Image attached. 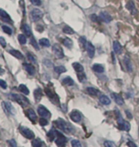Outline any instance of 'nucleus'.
<instances>
[{
    "mask_svg": "<svg viewBox=\"0 0 139 147\" xmlns=\"http://www.w3.org/2000/svg\"><path fill=\"white\" fill-rule=\"evenodd\" d=\"M99 18H100L102 21H103L104 22H106V23H109L110 21L112 20V18L110 17V14H108L107 12H100V14H99Z\"/></svg>",
    "mask_w": 139,
    "mask_h": 147,
    "instance_id": "obj_11",
    "label": "nucleus"
},
{
    "mask_svg": "<svg viewBox=\"0 0 139 147\" xmlns=\"http://www.w3.org/2000/svg\"><path fill=\"white\" fill-rule=\"evenodd\" d=\"M72 66H73L74 69H75L77 72L84 71V67H83L80 63H74L72 64Z\"/></svg>",
    "mask_w": 139,
    "mask_h": 147,
    "instance_id": "obj_30",
    "label": "nucleus"
},
{
    "mask_svg": "<svg viewBox=\"0 0 139 147\" xmlns=\"http://www.w3.org/2000/svg\"><path fill=\"white\" fill-rule=\"evenodd\" d=\"M138 1H139V0H138Z\"/></svg>",
    "mask_w": 139,
    "mask_h": 147,
    "instance_id": "obj_52",
    "label": "nucleus"
},
{
    "mask_svg": "<svg viewBox=\"0 0 139 147\" xmlns=\"http://www.w3.org/2000/svg\"><path fill=\"white\" fill-rule=\"evenodd\" d=\"M24 67H25V71L29 73V75H31V76H33L34 74L35 73V67L32 66V65L28 64V63H24Z\"/></svg>",
    "mask_w": 139,
    "mask_h": 147,
    "instance_id": "obj_17",
    "label": "nucleus"
},
{
    "mask_svg": "<svg viewBox=\"0 0 139 147\" xmlns=\"http://www.w3.org/2000/svg\"><path fill=\"white\" fill-rule=\"evenodd\" d=\"M38 113L40 115L42 118H49L51 117V113L49 112L48 109H47L43 105H39L38 108Z\"/></svg>",
    "mask_w": 139,
    "mask_h": 147,
    "instance_id": "obj_6",
    "label": "nucleus"
},
{
    "mask_svg": "<svg viewBox=\"0 0 139 147\" xmlns=\"http://www.w3.org/2000/svg\"><path fill=\"white\" fill-rule=\"evenodd\" d=\"M39 45L41 46H43V47H48L50 45V41L46 38H43L39 40Z\"/></svg>",
    "mask_w": 139,
    "mask_h": 147,
    "instance_id": "obj_34",
    "label": "nucleus"
},
{
    "mask_svg": "<svg viewBox=\"0 0 139 147\" xmlns=\"http://www.w3.org/2000/svg\"><path fill=\"white\" fill-rule=\"evenodd\" d=\"M87 40L84 36H81L80 37L79 39V44H80V46L82 50H84L86 49V46H87Z\"/></svg>",
    "mask_w": 139,
    "mask_h": 147,
    "instance_id": "obj_19",
    "label": "nucleus"
},
{
    "mask_svg": "<svg viewBox=\"0 0 139 147\" xmlns=\"http://www.w3.org/2000/svg\"><path fill=\"white\" fill-rule=\"evenodd\" d=\"M110 95H111V98L115 100V102H116L117 105H123L124 104V101L123 98H122L120 94H116V93H111Z\"/></svg>",
    "mask_w": 139,
    "mask_h": 147,
    "instance_id": "obj_13",
    "label": "nucleus"
},
{
    "mask_svg": "<svg viewBox=\"0 0 139 147\" xmlns=\"http://www.w3.org/2000/svg\"><path fill=\"white\" fill-rule=\"evenodd\" d=\"M30 2L32 4H34L35 6H39L41 4L40 0H30Z\"/></svg>",
    "mask_w": 139,
    "mask_h": 147,
    "instance_id": "obj_47",
    "label": "nucleus"
},
{
    "mask_svg": "<svg viewBox=\"0 0 139 147\" xmlns=\"http://www.w3.org/2000/svg\"><path fill=\"white\" fill-rule=\"evenodd\" d=\"M71 146H72V147H81V144L77 140H73L71 141Z\"/></svg>",
    "mask_w": 139,
    "mask_h": 147,
    "instance_id": "obj_41",
    "label": "nucleus"
},
{
    "mask_svg": "<svg viewBox=\"0 0 139 147\" xmlns=\"http://www.w3.org/2000/svg\"><path fill=\"white\" fill-rule=\"evenodd\" d=\"M86 49H87L88 54V57L93 59L94 57V54H95V47L93 45V44L91 42H88L87 46H86Z\"/></svg>",
    "mask_w": 139,
    "mask_h": 147,
    "instance_id": "obj_10",
    "label": "nucleus"
},
{
    "mask_svg": "<svg viewBox=\"0 0 139 147\" xmlns=\"http://www.w3.org/2000/svg\"><path fill=\"white\" fill-rule=\"evenodd\" d=\"M18 40L20 42V44L25 45L26 43V37L24 35H18Z\"/></svg>",
    "mask_w": 139,
    "mask_h": 147,
    "instance_id": "obj_38",
    "label": "nucleus"
},
{
    "mask_svg": "<svg viewBox=\"0 0 139 147\" xmlns=\"http://www.w3.org/2000/svg\"><path fill=\"white\" fill-rule=\"evenodd\" d=\"M70 117L72 121H74L76 123H80L82 119V116L81 114H80V113L79 112V111H77V110H74V111H72V112L70 113Z\"/></svg>",
    "mask_w": 139,
    "mask_h": 147,
    "instance_id": "obj_9",
    "label": "nucleus"
},
{
    "mask_svg": "<svg viewBox=\"0 0 139 147\" xmlns=\"http://www.w3.org/2000/svg\"><path fill=\"white\" fill-rule=\"evenodd\" d=\"M32 146L33 147H43V143L39 139H35L32 141Z\"/></svg>",
    "mask_w": 139,
    "mask_h": 147,
    "instance_id": "obj_37",
    "label": "nucleus"
},
{
    "mask_svg": "<svg viewBox=\"0 0 139 147\" xmlns=\"http://www.w3.org/2000/svg\"><path fill=\"white\" fill-rule=\"evenodd\" d=\"M63 45L65 46H66L68 49H70L73 46V41L70 39H69V38H65L63 40Z\"/></svg>",
    "mask_w": 139,
    "mask_h": 147,
    "instance_id": "obj_31",
    "label": "nucleus"
},
{
    "mask_svg": "<svg viewBox=\"0 0 139 147\" xmlns=\"http://www.w3.org/2000/svg\"><path fill=\"white\" fill-rule=\"evenodd\" d=\"M86 90H87L88 94H89L90 95H93V96H96V95L100 94V91H99L98 90L94 88V87H88L86 89Z\"/></svg>",
    "mask_w": 139,
    "mask_h": 147,
    "instance_id": "obj_25",
    "label": "nucleus"
},
{
    "mask_svg": "<svg viewBox=\"0 0 139 147\" xmlns=\"http://www.w3.org/2000/svg\"><path fill=\"white\" fill-rule=\"evenodd\" d=\"M91 18H92V20H93V21H94V22H96V21H97V19H98L97 16H96L95 14H93V16H91Z\"/></svg>",
    "mask_w": 139,
    "mask_h": 147,
    "instance_id": "obj_51",
    "label": "nucleus"
},
{
    "mask_svg": "<svg viewBox=\"0 0 139 147\" xmlns=\"http://www.w3.org/2000/svg\"><path fill=\"white\" fill-rule=\"evenodd\" d=\"M124 64H125V67H126V68H127L128 71H132V63H131V61H130V59H129V57L126 55L125 57H124Z\"/></svg>",
    "mask_w": 139,
    "mask_h": 147,
    "instance_id": "obj_20",
    "label": "nucleus"
},
{
    "mask_svg": "<svg viewBox=\"0 0 139 147\" xmlns=\"http://www.w3.org/2000/svg\"><path fill=\"white\" fill-rule=\"evenodd\" d=\"M27 56H28V59H29V60H31V62H33V63H36V61H35L36 59H35V57H34L31 53H27Z\"/></svg>",
    "mask_w": 139,
    "mask_h": 147,
    "instance_id": "obj_48",
    "label": "nucleus"
},
{
    "mask_svg": "<svg viewBox=\"0 0 139 147\" xmlns=\"http://www.w3.org/2000/svg\"><path fill=\"white\" fill-rule=\"evenodd\" d=\"M54 71L57 73L61 74V73H63L65 71H66V69L65 68V67H63V66H57V67H54Z\"/></svg>",
    "mask_w": 139,
    "mask_h": 147,
    "instance_id": "obj_36",
    "label": "nucleus"
},
{
    "mask_svg": "<svg viewBox=\"0 0 139 147\" xmlns=\"http://www.w3.org/2000/svg\"><path fill=\"white\" fill-rule=\"evenodd\" d=\"M126 115H127L128 118H130V119H131V118H133V116H132V114L130 113V112H129L128 110H127V111H126Z\"/></svg>",
    "mask_w": 139,
    "mask_h": 147,
    "instance_id": "obj_50",
    "label": "nucleus"
},
{
    "mask_svg": "<svg viewBox=\"0 0 139 147\" xmlns=\"http://www.w3.org/2000/svg\"><path fill=\"white\" fill-rule=\"evenodd\" d=\"M77 77H78L79 81L82 83L85 82L87 81V77H86V75H85V73H84V71L78 72V73H77Z\"/></svg>",
    "mask_w": 139,
    "mask_h": 147,
    "instance_id": "obj_28",
    "label": "nucleus"
},
{
    "mask_svg": "<svg viewBox=\"0 0 139 147\" xmlns=\"http://www.w3.org/2000/svg\"><path fill=\"white\" fill-rule=\"evenodd\" d=\"M26 115L29 118V120L34 122V123L37 120V115L34 111V109H29L26 110Z\"/></svg>",
    "mask_w": 139,
    "mask_h": 147,
    "instance_id": "obj_14",
    "label": "nucleus"
},
{
    "mask_svg": "<svg viewBox=\"0 0 139 147\" xmlns=\"http://www.w3.org/2000/svg\"><path fill=\"white\" fill-rule=\"evenodd\" d=\"M53 124L59 128L60 130L63 131L64 132L66 133H72L74 131V129L72 127V126L70 123H68L67 122H65L62 118H58L57 120L54 121Z\"/></svg>",
    "mask_w": 139,
    "mask_h": 147,
    "instance_id": "obj_1",
    "label": "nucleus"
},
{
    "mask_svg": "<svg viewBox=\"0 0 139 147\" xmlns=\"http://www.w3.org/2000/svg\"><path fill=\"white\" fill-rule=\"evenodd\" d=\"M0 86L3 89H6L7 86L6 82L4 80H3V79H0Z\"/></svg>",
    "mask_w": 139,
    "mask_h": 147,
    "instance_id": "obj_45",
    "label": "nucleus"
},
{
    "mask_svg": "<svg viewBox=\"0 0 139 147\" xmlns=\"http://www.w3.org/2000/svg\"><path fill=\"white\" fill-rule=\"evenodd\" d=\"M47 123L48 122H47V120L46 118H42L39 119V124H40L41 126H46Z\"/></svg>",
    "mask_w": 139,
    "mask_h": 147,
    "instance_id": "obj_43",
    "label": "nucleus"
},
{
    "mask_svg": "<svg viewBox=\"0 0 139 147\" xmlns=\"http://www.w3.org/2000/svg\"><path fill=\"white\" fill-rule=\"evenodd\" d=\"M3 30L5 33H7V35H12V29H11V27H9V26H3Z\"/></svg>",
    "mask_w": 139,
    "mask_h": 147,
    "instance_id": "obj_40",
    "label": "nucleus"
},
{
    "mask_svg": "<svg viewBox=\"0 0 139 147\" xmlns=\"http://www.w3.org/2000/svg\"><path fill=\"white\" fill-rule=\"evenodd\" d=\"M127 146L128 147H138L133 141H128L127 143Z\"/></svg>",
    "mask_w": 139,
    "mask_h": 147,
    "instance_id": "obj_49",
    "label": "nucleus"
},
{
    "mask_svg": "<svg viewBox=\"0 0 139 147\" xmlns=\"http://www.w3.org/2000/svg\"><path fill=\"white\" fill-rule=\"evenodd\" d=\"M7 142H8L10 147H17V142H16V141H15L14 139H11L10 141H8Z\"/></svg>",
    "mask_w": 139,
    "mask_h": 147,
    "instance_id": "obj_42",
    "label": "nucleus"
},
{
    "mask_svg": "<svg viewBox=\"0 0 139 147\" xmlns=\"http://www.w3.org/2000/svg\"><path fill=\"white\" fill-rule=\"evenodd\" d=\"M10 97L12 98V100L16 101L17 103H18L19 105H21L22 107H25V106L29 105V101L28 100V99L24 97L23 95H21V94H10Z\"/></svg>",
    "mask_w": 139,
    "mask_h": 147,
    "instance_id": "obj_2",
    "label": "nucleus"
},
{
    "mask_svg": "<svg viewBox=\"0 0 139 147\" xmlns=\"http://www.w3.org/2000/svg\"><path fill=\"white\" fill-rule=\"evenodd\" d=\"M43 12L38 8H35L31 12V18L34 22H37V21L40 20L41 18H43Z\"/></svg>",
    "mask_w": 139,
    "mask_h": 147,
    "instance_id": "obj_7",
    "label": "nucleus"
},
{
    "mask_svg": "<svg viewBox=\"0 0 139 147\" xmlns=\"http://www.w3.org/2000/svg\"><path fill=\"white\" fill-rule=\"evenodd\" d=\"M63 32L65 34H67V35H73L75 33L74 30L72 29L71 27H70L69 26H65L63 27Z\"/></svg>",
    "mask_w": 139,
    "mask_h": 147,
    "instance_id": "obj_32",
    "label": "nucleus"
},
{
    "mask_svg": "<svg viewBox=\"0 0 139 147\" xmlns=\"http://www.w3.org/2000/svg\"><path fill=\"white\" fill-rule=\"evenodd\" d=\"M118 127L120 130H124V131H129L130 130V124L128 122H126V121H124L122 122L121 123H119V126Z\"/></svg>",
    "mask_w": 139,
    "mask_h": 147,
    "instance_id": "obj_18",
    "label": "nucleus"
},
{
    "mask_svg": "<svg viewBox=\"0 0 139 147\" xmlns=\"http://www.w3.org/2000/svg\"><path fill=\"white\" fill-rule=\"evenodd\" d=\"M93 70L96 72H98V73H102L104 71V67L102 65L97 63V64H94L93 66Z\"/></svg>",
    "mask_w": 139,
    "mask_h": 147,
    "instance_id": "obj_27",
    "label": "nucleus"
},
{
    "mask_svg": "<svg viewBox=\"0 0 139 147\" xmlns=\"http://www.w3.org/2000/svg\"><path fill=\"white\" fill-rule=\"evenodd\" d=\"M20 131H21V135L24 136L25 138H27V139H34L35 138V133L31 131L30 129H29L28 127H24V126H21L20 127Z\"/></svg>",
    "mask_w": 139,
    "mask_h": 147,
    "instance_id": "obj_3",
    "label": "nucleus"
},
{
    "mask_svg": "<svg viewBox=\"0 0 139 147\" xmlns=\"http://www.w3.org/2000/svg\"><path fill=\"white\" fill-rule=\"evenodd\" d=\"M105 147H117L115 142L111 141H106L104 142Z\"/></svg>",
    "mask_w": 139,
    "mask_h": 147,
    "instance_id": "obj_39",
    "label": "nucleus"
},
{
    "mask_svg": "<svg viewBox=\"0 0 139 147\" xmlns=\"http://www.w3.org/2000/svg\"><path fill=\"white\" fill-rule=\"evenodd\" d=\"M42 95H43V94H42V90L40 89H37L35 91V97L36 101L40 100V99L42 98Z\"/></svg>",
    "mask_w": 139,
    "mask_h": 147,
    "instance_id": "obj_35",
    "label": "nucleus"
},
{
    "mask_svg": "<svg viewBox=\"0 0 139 147\" xmlns=\"http://www.w3.org/2000/svg\"><path fill=\"white\" fill-rule=\"evenodd\" d=\"M9 53H11L12 55H13L14 57H16V58L18 59H24L23 54L21 53L20 51H18V50H16V49H12V50H10V51H9Z\"/></svg>",
    "mask_w": 139,
    "mask_h": 147,
    "instance_id": "obj_22",
    "label": "nucleus"
},
{
    "mask_svg": "<svg viewBox=\"0 0 139 147\" xmlns=\"http://www.w3.org/2000/svg\"><path fill=\"white\" fill-rule=\"evenodd\" d=\"M0 44H1V45H2L3 48L6 47V45H7L6 40H5V39H4L3 37H0Z\"/></svg>",
    "mask_w": 139,
    "mask_h": 147,
    "instance_id": "obj_46",
    "label": "nucleus"
},
{
    "mask_svg": "<svg viewBox=\"0 0 139 147\" xmlns=\"http://www.w3.org/2000/svg\"><path fill=\"white\" fill-rule=\"evenodd\" d=\"M99 101L105 105H108L110 104V100L109 99V97H107L106 95H101L99 98Z\"/></svg>",
    "mask_w": 139,
    "mask_h": 147,
    "instance_id": "obj_24",
    "label": "nucleus"
},
{
    "mask_svg": "<svg viewBox=\"0 0 139 147\" xmlns=\"http://www.w3.org/2000/svg\"><path fill=\"white\" fill-rule=\"evenodd\" d=\"M57 134V131L52 129L51 131H49V132L47 133V136H48V138L50 139V141H53L54 139H56Z\"/></svg>",
    "mask_w": 139,
    "mask_h": 147,
    "instance_id": "obj_29",
    "label": "nucleus"
},
{
    "mask_svg": "<svg viewBox=\"0 0 139 147\" xmlns=\"http://www.w3.org/2000/svg\"><path fill=\"white\" fill-rule=\"evenodd\" d=\"M2 106H3V109L4 110V112L6 113H12V114H15V109L13 108V106L8 103V102H3L2 103Z\"/></svg>",
    "mask_w": 139,
    "mask_h": 147,
    "instance_id": "obj_8",
    "label": "nucleus"
},
{
    "mask_svg": "<svg viewBox=\"0 0 139 147\" xmlns=\"http://www.w3.org/2000/svg\"><path fill=\"white\" fill-rule=\"evenodd\" d=\"M52 51H53V53H55V55L57 57L58 59H62L64 57L63 49H62V48L61 47L60 45L55 44L52 46Z\"/></svg>",
    "mask_w": 139,
    "mask_h": 147,
    "instance_id": "obj_5",
    "label": "nucleus"
},
{
    "mask_svg": "<svg viewBox=\"0 0 139 147\" xmlns=\"http://www.w3.org/2000/svg\"><path fill=\"white\" fill-rule=\"evenodd\" d=\"M127 8L129 10V12H131V14L132 15H136L137 14V12H138V10L136 9V7H135V4H134V3H133L132 0H130V1H128V3H127Z\"/></svg>",
    "mask_w": 139,
    "mask_h": 147,
    "instance_id": "obj_15",
    "label": "nucleus"
},
{
    "mask_svg": "<svg viewBox=\"0 0 139 147\" xmlns=\"http://www.w3.org/2000/svg\"><path fill=\"white\" fill-rule=\"evenodd\" d=\"M0 17L7 22H12V18H10V16L7 14V12L1 8H0Z\"/></svg>",
    "mask_w": 139,
    "mask_h": 147,
    "instance_id": "obj_16",
    "label": "nucleus"
},
{
    "mask_svg": "<svg viewBox=\"0 0 139 147\" xmlns=\"http://www.w3.org/2000/svg\"><path fill=\"white\" fill-rule=\"evenodd\" d=\"M113 48H114V50H115V52L116 53H118V54H120L122 53V47H121V45L119 43L118 41H114L113 43Z\"/></svg>",
    "mask_w": 139,
    "mask_h": 147,
    "instance_id": "obj_21",
    "label": "nucleus"
},
{
    "mask_svg": "<svg viewBox=\"0 0 139 147\" xmlns=\"http://www.w3.org/2000/svg\"><path fill=\"white\" fill-rule=\"evenodd\" d=\"M45 91H46V94L48 95V97L51 99L53 103H55V104H58V102H59V99H58V96L57 94H55V93H53L52 90H48V89H46L45 90Z\"/></svg>",
    "mask_w": 139,
    "mask_h": 147,
    "instance_id": "obj_12",
    "label": "nucleus"
},
{
    "mask_svg": "<svg viewBox=\"0 0 139 147\" xmlns=\"http://www.w3.org/2000/svg\"><path fill=\"white\" fill-rule=\"evenodd\" d=\"M30 42H31V45L34 46V47L36 49H39V46H38V44L36 43V41H35V38H31V40H30Z\"/></svg>",
    "mask_w": 139,
    "mask_h": 147,
    "instance_id": "obj_44",
    "label": "nucleus"
},
{
    "mask_svg": "<svg viewBox=\"0 0 139 147\" xmlns=\"http://www.w3.org/2000/svg\"><path fill=\"white\" fill-rule=\"evenodd\" d=\"M19 90H20L21 93H23L24 94H29V89L27 88L26 86H25L23 84L20 85V86H19Z\"/></svg>",
    "mask_w": 139,
    "mask_h": 147,
    "instance_id": "obj_33",
    "label": "nucleus"
},
{
    "mask_svg": "<svg viewBox=\"0 0 139 147\" xmlns=\"http://www.w3.org/2000/svg\"><path fill=\"white\" fill-rule=\"evenodd\" d=\"M62 83H63L65 86H73V85L75 84L73 79L70 77H65V78H63Z\"/></svg>",
    "mask_w": 139,
    "mask_h": 147,
    "instance_id": "obj_23",
    "label": "nucleus"
},
{
    "mask_svg": "<svg viewBox=\"0 0 139 147\" xmlns=\"http://www.w3.org/2000/svg\"><path fill=\"white\" fill-rule=\"evenodd\" d=\"M66 138L65 136L60 133L59 131H57V137H56V140H55V142L56 144L57 145L58 147H65V145H66Z\"/></svg>",
    "mask_w": 139,
    "mask_h": 147,
    "instance_id": "obj_4",
    "label": "nucleus"
},
{
    "mask_svg": "<svg viewBox=\"0 0 139 147\" xmlns=\"http://www.w3.org/2000/svg\"><path fill=\"white\" fill-rule=\"evenodd\" d=\"M21 29H22V30H23L24 33L27 35V36H31V35H32V32H31L30 27H29L27 24H23V25H22V28H21Z\"/></svg>",
    "mask_w": 139,
    "mask_h": 147,
    "instance_id": "obj_26",
    "label": "nucleus"
}]
</instances>
